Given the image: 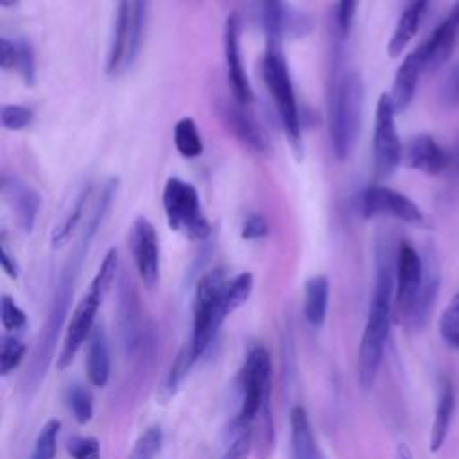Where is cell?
I'll list each match as a JSON object with an SVG mask.
<instances>
[{
    "instance_id": "6da1fadb",
    "label": "cell",
    "mask_w": 459,
    "mask_h": 459,
    "mask_svg": "<svg viewBox=\"0 0 459 459\" xmlns=\"http://www.w3.org/2000/svg\"><path fill=\"white\" fill-rule=\"evenodd\" d=\"M375 264V287L357 355V375L364 389H369L377 380L394 316L396 253L385 237L377 240Z\"/></svg>"
},
{
    "instance_id": "7a4b0ae2",
    "label": "cell",
    "mask_w": 459,
    "mask_h": 459,
    "mask_svg": "<svg viewBox=\"0 0 459 459\" xmlns=\"http://www.w3.org/2000/svg\"><path fill=\"white\" fill-rule=\"evenodd\" d=\"M364 106V82L357 70L335 75L330 93V138L339 160H346L359 138Z\"/></svg>"
},
{
    "instance_id": "3957f363",
    "label": "cell",
    "mask_w": 459,
    "mask_h": 459,
    "mask_svg": "<svg viewBox=\"0 0 459 459\" xmlns=\"http://www.w3.org/2000/svg\"><path fill=\"white\" fill-rule=\"evenodd\" d=\"M117 269H118V253L115 247H111L106 253L99 271L95 273L88 290L79 299V303L75 305V308L70 316V321H68V326L65 332V339H63V346L57 355L59 369H65L66 366L72 364L74 357L77 355V351L81 350L84 341L90 337V333L95 326L97 310L117 276Z\"/></svg>"
},
{
    "instance_id": "277c9868",
    "label": "cell",
    "mask_w": 459,
    "mask_h": 459,
    "mask_svg": "<svg viewBox=\"0 0 459 459\" xmlns=\"http://www.w3.org/2000/svg\"><path fill=\"white\" fill-rule=\"evenodd\" d=\"M262 75L264 82L274 100L276 113L280 117L281 127L287 134V140L299 160L303 156V142H301V122L299 109L296 102V93L292 86V79L287 68V63L281 56V50H265L262 61Z\"/></svg>"
},
{
    "instance_id": "5b68a950",
    "label": "cell",
    "mask_w": 459,
    "mask_h": 459,
    "mask_svg": "<svg viewBox=\"0 0 459 459\" xmlns=\"http://www.w3.org/2000/svg\"><path fill=\"white\" fill-rule=\"evenodd\" d=\"M161 203L170 230L188 240H204L212 233V226L201 210L199 194L192 183L176 176L169 178L163 186Z\"/></svg>"
},
{
    "instance_id": "8992f818",
    "label": "cell",
    "mask_w": 459,
    "mask_h": 459,
    "mask_svg": "<svg viewBox=\"0 0 459 459\" xmlns=\"http://www.w3.org/2000/svg\"><path fill=\"white\" fill-rule=\"evenodd\" d=\"M226 281L228 278L224 276L222 269H213L197 281L194 294V328L190 342L199 357L204 355V351L210 348L213 337L228 317L221 303Z\"/></svg>"
},
{
    "instance_id": "52a82bcc",
    "label": "cell",
    "mask_w": 459,
    "mask_h": 459,
    "mask_svg": "<svg viewBox=\"0 0 459 459\" xmlns=\"http://www.w3.org/2000/svg\"><path fill=\"white\" fill-rule=\"evenodd\" d=\"M242 400L231 421V432L253 427L258 412L269 402L271 393V359L264 346L253 348L240 371Z\"/></svg>"
},
{
    "instance_id": "ba28073f",
    "label": "cell",
    "mask_w": 459,
    "mask_h": 459,
    "mask_svg": "<svg viewBox=\"0 0 459 459\" xmlns=\"http://www.w3.org/2000/svg\"><path fill=\"white\" fill-rule=\"evenodd\" d=\"M394 115L396 109L393 106L389 93H382L377 102L373 126V165L375 176L380 179L391 176L403 158V149L396 131Z\"/></svg>"
},
{
    "instance_id": "9c48e42d",
    "label": "cell",
    "mask_w": 459,
    "mask_h": 459,
    "mask_svg": "<svg viewBox=\"0 0 459 459\" xmlns=\"http://www.w3.org/2000/svg\"><path fill=\"white\" fill-rule=\"evenodd\" d=\"M423 256L409 240H402L396 247L394 316L398 321L407 323L423 283Z\"/></svg>"
},
{
    "instance_id": "30bf717a",
    "label": "cell",
    "mask_w": 459,
    "mask_h": 459,
    "mask_svg": "<svg viewBox=\"0 0 459 459\" xmlns=\"http://www.w3.org/2000/svg\"><path fill=\"white\" fill-rule=\"evenodd\" d=\"M360 212L366 219L391 217L409 224L425 222V213L411 197L384 185H373L362 192Z\"/></svg>"
},
{
    "instance_id": "8fae6325",
    "label": "cell",
    "mask_w": 459,
    "mask_h": 459,
    "mask_svg": "<svg viewBox=\"0 0 459 459\" xmlns=\"http://www.w3.org/2000/svg\"><path fill=\"white\" fill-rule=\"evenodd\" d=\"M217 117L222 126L247 149L253 152L265 154L269 151V138L264 127L256 122V118L246 109L244 104L228 99H219L215 102Z\"/></svg>"
},
{
    "instance_id": "7c38bea8",
    "label": "cell",
    "mask_w": 459,
    "mask_h": 459,
    "mask_svg": "<svg viewBox=\"0 0 459 459\" xmlns=\"http://www.w3.org/2000/svg\"><path fill=\"white\" fill-rule=\"evenodd\" d=\"M129 242L140 280L147 289H154L160 280V246L152 222L145 217H136Z\"/></svg>"
},
{
    "instance_id": "4fadbf2b",
    "label": "cell",
    "mask_w": 459,
    "mask_h": 459,
    "mask_svg": "<svg viewBox=\"0 0 459 459\" xmlns=\"http://www.w3.org/2000/svg\"><path fill=\"white\" fill-rule=\"evenodd\" d=\"M459 38V0L452 5L443 22L418 47L425 70H437L448 61Z\"/></svg>"
},
{
    "instance_id": "5bb4252c",
    "label": "cell",
    "mask_w": 459,
    "mask_h": 459,
    "mask_svg": "<svg viewBox=\"0 0 459 459\" xmlns=\"http://www.w3.org/2000/svg\"><path fill=\"white\" fill-rule=\"evenodd\" d=\"M238 16L231 13L226 18L224 23V57H226V74L230 81V88L233 93V99L244 106L251 104L253 100V90L247 79V74L244 70L242 59H240V45H238Z\"/></svg>"
},
{
    "instance_id": "9a60e30c",
    "label": "cell",
    "mask_w": 459,
    "mask_h": 459,
    "mask_svg": "<svg viewBox=\"0 0 459 459\" xmlns=\"http://www.w3.org/2000/svg\"><path fill=\"white\" fill-rule=\"evenodd\" d=\"M409 169L429 176H437L452 165V154L446 152L430 134H418L409 140L403 151Z\"/></svg>"
},
{
    "instance_id": "2e32d148",
    "label": "cell",
    "mask_w": 459,
    "mask_h": 459,
    "mask_svg": "<svg viewBox=\"0 0 459 459\" xmlns=\"http://www.w3.org/2000/svg\"><path fill=\"white\" fill-rule=\"evenodd\" d=\"M2 194L16 219V224L20 226V230L25 233H30L34 230L36 217H38L39 204H41L39 194L32 186H29L27 183H23L22 179H18L14 176L2 179Z\"/></svg>"
},
{
    "instance_id": "e0dca14e",
    "label": "cell",
    "mask_w": 459,
    "mask_h": 459,
    "mask_svg": "<svg viewBox=\"0 0 459 459\" xmlns=\"http://www.w3.org/2000/svg\"><path fill=\"white\" fill-rule=\"evenodd\" d=\"M423 265H425V273H423V283L418 294V299L412 307V312L407 319V326H411L412 330H420L423 326H427L430 314L434 310V303L439 292V283H441V274H439V264L436 258V253L432 247H429L423 255Z\"/></svg>"
},
{
    "instance_id": "ac0fdd59",
    "label": "cell",
    "mask_w": 459,
    "mask_h": 459,
    "mask_svg": "<svg viewBox=\"0 0 459 459\" xmlns=\"http://www.w3.org/2000/svg\"><path fill=\"white\" fill-rule=\"evenodd\" d=\"M454 411H455V387L452 378L446 373H441L437 378V391H436V407H434V418H432V425H430V452L436 454L443 448L448 432H450V425H452V418H454Z\"/></svg>"
},
{
    "instance_id": "d6986e66",
    "label": "cell",
    "mask_w": 459,
    "mask_h": 459,
    "mask_svg": "<svg viewBox=\"0 0 459 459\" xmlns=\"http://www.w3.org/2000/svg\"><path fill=\"white\" fill-rule=\"evenodd\" d=\"M423 70H425V66H423L421 54L418 48H414L409 56H405V59L398 66L394 81H393V88L389 93L396 113L407 109L409 104L412 102L416 86H418V79Z\"/></svg>"
},
{
    "instance_id": "ffe728a7",
    "label": "cell",
    "mask_w": 459,
    "mask_h": 459,
    "mask_svg": "<svg viewBox=\"0 0 459 459\" xmlns=\"http://www.w3.org/2000/svg\"><path fill=\"white\" fill-rule=\"evenodd\" d=\"M111 373L109 342L102 325H95L86 348V375L93 387H104Z\"/></svg>"
},
{
    "instance_id": "44dd1931",
    "label": "cell",
    "mask_w": 459,
    "mask_h": 459,
    "mask_svg": "<svg viewBox=\"0 0 459 459\" xmlns=\"http://www.w3.org/2000/svg\"><path fill=\"white\" fill-rule=\"evenodd\" d=\"M0 63L4 70H14L27 86H32L36 82V57L29 43L2 38Z\"/></svg>"
},
{
    "instance_id": "7402d4cb",
    "label": "cell",
    "mask_w": 459,
    "mask_h": 459,
    "mask_svg": "<svg viewBox=\"0 0 459 459\" xmlns=\"http://www.w3.org/2000/svg\"><path fill=\"white\" fill-rule=\"evenodd\" d=\"M429 2L430 0H411L405 5L391 38H389V43H387V54L391 57L400 56L403 52V48L409 45V41L414 38V34L420 29L421 16L425 14Z\"/></svg>"
},
{
    "instance_id": "603a6c76",
    "label": "cell",
    "mask_w": 459,
    "mask_h": 459,
    "mask_svg": "<svg viewBox=\"0 0 459 459\" xmlns=\"http://www.w3.org/2000/svg\"><path fill=\"white\" fill-rule=\"evenodd\" d=\"M290 443L294 459H323L308 414L301 405L290 411Z\"/></svg>"
},
{
    "instance_id": "cb8c5ba5",
    "label": "cell",
    "mask_w": 459,
    "mask_h": 459,
    "mask_svg": "<svg viewBox=\"0 0 459 459\" xmlns=\"http://www.w3.org/2000/svg\"><path fill=\"white\" fill-rule=\"evenodd\" d=\"M90 194H91V185H84L75 201L72 203L70 210L65 213V217L54 226L52 233H50V247L52 249H61L63 246L68 244V240L72 238V235L75 233L77 226L81 224L82 217H84V208L88 204V199H90Z\"/></svg>"
},
{
    "instance_id": "d4e9b609",
    "label": "cell",
    "mask_w": 459,
    "mask_h": 459,
    "mask_svg": "<svg viewBox=\"0 0 459 459\" xmlns=\"http://www.w3.org/2000/svg\"><path fill=\"white\" fill-rule=\"evenodd\" d=\"M328 278L323 274L310 276L305 283V319L310 326L319 328L326 319L328 308Z\"/></svg>"
},
{
    "instance_id": "484cf974",
    "label": "cell",
    "mask_w": 459,
    "mask_h": 459,
    "mask_svg": "<svg viewBox=\"0 0 459 459\" xmlns=\"http://www.w3.org/2000/svg\"><path fill=\"white\" fill-rule=\"evenodd\" d=\"M197 359H199V355L195 353L190 341L185 342L179 348V351L174 357V360L170 364V369H169V373L163 380V385H161V398L163 400H169L178 393L179 385L183 384V380L186 378V375L190 373V369H192V366L195 364Z\"/></svg>"
},
{
    "instance_id": "4316f807",
    "label": "cell",
    "mask_w": 459,
    "mask_h": 459,
    "mask_svg": "<svg viewBox=\"0 0 459 459\" xmlns=\"http://www.w3.org/2000/svg\"><path fill=\"white\" fill-rule=\"evenodd\" d=\"M174 145L183 158H197L203 152V140L192 117H183L176 122Z\"/></svg>"
},
{
    "instance_id": "83f0119b",
    "label": "cell",
    "mask_w": 459,
    "mask_h": 459,
    "mask_svg": "<svg viewBox=\"0 0 459 459\" xmlns=\"http://www.w3.org/2000/svg\"><path fill=\"white\" fill-rule=\"evenodd\" d=\"M283 0H264L262 18H264V30L267 38V50H281L283 39Z\"/></svg>"
},
{
    "instance_id": "f1b7e54d",
    "label": "cell",
    "mask_w": 459,
    "mask_h": 459,
    "mask_svg": "<svg viewBox=\"0 0 459 459\" xmlns=\"http://www.w3.org/2000/svg\"><path fill=\"white\" fill-rule=\"evenodd\" d=\"M251 290H253V274L247 273V271L238 273L237 276L228 280L224 289H222V296H221V303H222L224 312L230 316L238 307H242L249 299Z\"/></svg>"
},
{
    "instance_id": "f546056e",
    "label": "cell",
    "mask_w": 459,
    "mask_h": 459,
    "mask_svg": "<svg viewBox=\"0 0 459 459\" xmlns=\"http://www.w3.org/2000/svg\"><path fill=\"white\" fill-rule=\"evenodd\" d=\"M253 425V448L256 450V455L260 459H267L274 448V427L269 402L262 407Z\"/></svg>"
},
{
    "instance_id": "4dcf8cb0",
    "label": "cell",
    "mask_w": 459,
    "mask_h": 459,
    "mask_svg": "<svg viewBox=\"0 0 459 459\" xmlns=\"http://www.w3.org/2000/svg\"><path fill=\"white\" fill-rule=\"evenodd\" d=\"M439 335L448 348L459 351V292L454 294L439 316Z\"/></svg>"
},
{
    "instance_id": "1f68e13d",
    "label": "cell",
    "mask_w": 459,
    "mask_h": 459,
    "mask_svg": "<svg viewBox=\"0 0 459 459\" xmlns=\"http://www.w3.org/2000/svg\"><path fill=\"white\" fill-rule=\"evenodd\" d=\"M66 405L74 416V420L79 423V425H86L91 416H93V398H91V393L79 385V384H74L68 387L66 391Z\"/></svg>"
},
{
    "instance_id": "d6a6232c",
    "label": "cell",
    "mask_w": 459,
    "mask_h": 459,
    "mask_svg": "<svg viewBox=\"0 0 459 459\" xmlns=\"http://www.w3.org/2000/svg\"><path fill=\"white\" fill-rule=\"evenodd\" d=\"M61 421L59 420H48L34 443L32 454L27 459H54L57 452V436H59Z\"/></svg>"
},
{
    "instance_id": "836d02e7",
    "label": "cell",
    "mask_w": 459,
    "mask_h": 459,
    "mask_svg": "<svg viewBox=\"0 0 459 459\" xmlns=\"http://www.w3.org/2000/svg\"><path fill=\"white\" fill-rule=\"evenodd\" d=\"M163 443V430L160 425L147 427L136 439L127 459H154Z\"/></svg>"
},
{
    "instance_id": "e575fe53",
    "label": "cell",
    "mask_w": 459,
    "mask_h": 459,
    "mask_svg": "<svg viewBox=\"0 0 459 459\" xmlns=\"http://www.w3.org/2000/svg\"><path fill=\"white\" fill-rule=\"evenodd\" d=\"M25 355V344L14 335L2 337V351H0V373L5 377L14 371Z\"/></svg>"
},
{
    "instance_id": "d590c367",
    "label": "cell",
    "mask_w": 459,
    "mask_h": 459,
    "mask_svg": "<svg viewBox=\"0 0 459 459\" xmlns=\"http://www.w3.org/2000/svg\"><path fill=\"white\" fill-rule=\"evenodd\" d=\"M34 118V113L30 108L22 104H4L0 113L2 127L7 131H22L25 129Z\"/></svg>"
},
{
    "instance_id": "8d00e7d4",
    "label": "cell",
    "mask_w": 459,
    "mask_h": 459,
    "mask_svg": "<svg viewBox=\"0 0 459 459\" xmlns=\"http://www.w3.org/2000/svg\"><path fill=\"white\" fill-rule=\"evenodd\" d=\"M0 321H2L4 330H7V332L22 330L27 325L25 312L7 294H4L0 299Z\"/></svg>"
},
{
    "instance_id": "74e56055",
    "label": "cell",
    "mask_w": 459,
    "mask_h": 459,
    "mask_svg": "<svg viewBox=\"0 0 459 459\" xmlns=\"http://www.w3.org/2000/svg\"><path fill=\"white\" fill-rule=\"evenodd\" d=\"M312 29V20L296 11L294 7L285 4V11H283V38H303L305 34H308Z\"/></svg>"
},
{
    "instance_id": "f35d334b",
    "label": "cell",
    "mask_w": 459,
    "mask_h": 459,
    "mask_svg": "<svg viewBox=\"0 0 459 459\" xmlns=\"http://www.w3.org/2000/svg\"><path fill=\"white\" fill-rule=\"evenodd\" d=\"M66 452L72 459H100V445L91 436H77L68 439Z\"/></svg>"
},
{
    "instance_id": "ab89813d",
    "label": "cell",
    "mask_w": 459,
    "mask_h": 459,
    "mask_svg": "<svg viewBox=\"0 0 459 459\" xmlns=\"http://www.w3.org/2000/svg\"><path fill=\"white\" fill-rule=\"evenodd\" d=\"M439 100L446 109H459V63L448 70L439 88Z\"/></svg>"
},
{
    "instance_id": "60d3db41",
    "label": "cell",
    "mask_w": 459,
    "mask_h": 459,
    "mask_svg": "<svg viewBox=\"0 0 459 459\" xmlns=\"http://www.w3.org/2000/svg\"><path fill=\"white\" fill-rule=\"evenodd\" d=\"M253 448V427L233 432V439L228 445L221 459H247Z\"/></svg>"
},
{
    "instance_id": "b9f144b4",
    "label": "cell",
    "mask_w": 459,
    "mask_h": 459,
    "mask_svg": "<svg viewBox=\"0 0 459 459\" xmlns=\"http://www.w3.org/2000/svg\"><path fill=\"white\" fill-rule=\"evenodd\" d=\"M269 233L267 221L258 213H249L242 222V238L244 240H258L264 238Z\"/></svg>"
},
{
    "instance_id": "7bdbcfd3",
    "label": "cell",
    "mask_w": 459,
    "mask_h": 459,
    "mask_svg": "<svg viewBox=\"0 0 459 459\" xmlns=\"http://www.w3.org/2000/svg\"><path fill=\"white\" fill-rule=\"evenodd\" d=\"M359 0H339L337 2V25L342 36H348L355 13H357Z\"/></svg>"
},
{
    "instance_id": "ee69618b",
    "label": "cell",
    "mask_w": 459,
    "mask_h": 459,
    "mask_svg": "<svg viewBox=\"0 0 459 459\" xmlns=\"http://www.w3.org/2000/svg\"><path fill=\"white\" fill-rule=\"evenodd\" d=\"M0 262H2L4 273H5L9 278L16 280V278H18V273H20V271H18V264H16L14 256H11V253H9L7 246H5V242L0 244Z\"/></svg>"
},
{
    "instance_id": "f6af8a7d",
    "label": "cell",
    "mask_w": 459,
    "mask_h": 459,
    "mask_svg": "<svg viewBox=\"0 0 459 459\" xmlns=\"http://www.w3.org/2000/svg\"><path fill=\"white\" fill-rule=\"evenodd\" d=\"M394 459H414L412 450L405 443H398L394 450Z\"/></svg>"
},
{
    "instance_id": "bcb514c9",
    "label": "cell",
    "mask_w": 459,
    "mask_h": 459,
    "mask_svg": "<svg viewBox=\"0 0 459 459\" xmlns=\"http://www.w3.org/2000/svg\"><path fill=\"white\" fill-rule=\"evenodd\" d=\"M452 165H454V169L459 172V143H457L455 152L452 154ZM452 165H450V167H452Z\"/></svg>"
},
{
    "instance_id": "7dc6e473",
    "label": "cell",
    "mask_w": 459,
    "mask_h": 459,
    "mask_svg": "<svg viewBox=\"0 0 459 459\" xmlns=\"http://www.w3.org/2000/svg\"><path fill=\"white\" fill-rule=\"evenodd\" d=\"M0 5L9 9V7H16L18 5V0H0Z\"/></svg>"
}]
</instances>
